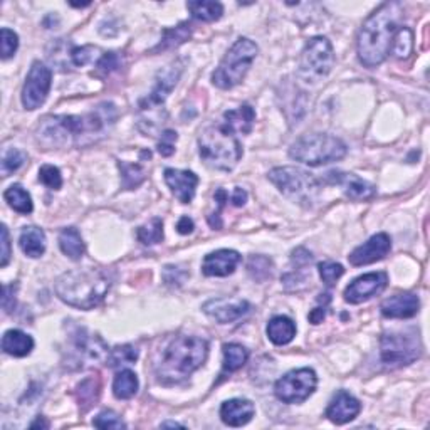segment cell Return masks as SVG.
I'll return each mask as SVG.
<instances>
[{
    "instance_id": "obj_1",
    "label": "cell",
    "mask_w": 430,
    "mask_h": 430,
    "mask_svg": "<svg viewBox=\"0 0 430 430\" xmlns=\"http://www.w3.org/2000/svg\"><path fill=\"white\" fill-rule=\"evenodd\" d=\"M114 121V104L101 103L93 111L77 116H45L39 125V138L48 146H88L104 138Z\"/></svg>"
},
{
    "instance_id": "obj_2",
    "label": "cell",
    "mask_w": 430,
    "mask_h": 430,
    "mask_svg": "<svg viewBox=\"0 0 430 430\" xmlns=\"http://www.w3.org/2000/svg\"><path fill=\"white\" fill-rule=\"evenodd\" d=\"M404 16V6L400 2L382 4L361 26L356 51L365 67H377L390 54L392 40Z\"/></svg>"
},
{
    "instance_id": "obj_3",
    "label": "cell",
    "mask_w": 430,
    "mask_h": 430,
    "mask_svg": "<svg viewBox=\"0 0 430 430\" xmlns=\"http://www.w3.org/2000/svg\"><path fill=\"white\" fill-rule=\"evenodd\" d=\"M209 343L199 336H173L155 358V375L165 385L184 382L207 360Z\"/></svg>"
},
{
    "instance_id": "obj_4",
    "label": "cell",
    "mask_w": 430,
    "mask_h": 430,
    "mask_svg": "<svg viewBox=\"0 0 430 430\" xmlns=\"http://www.w3.org/2000/svg\"><path fill=\"white\" fill-rule=\"evenodd\" d=\"M54 287L64 303L88 311L101 304L111 287V279L101 269H76L59 276Z\"/></svg>"
},
{
    "instance_id": "obj_5",
    "label": "cell",
    "mask_w": 430,
    "mask_h": 430,
    "mask_svg": "<svg viewBox=\"0 0 430 430\" xmlns=\"http://www.w3.org/2000/svg\"><path fill=\"white\" fill-rule=\"evenodd\" d=\"M199 153L209 167L231 172L242 158V146L237 135L224 125L207 126L199 136Z\"/></svg>"
},
{
    "instance_id": "obj_6",
    "label": "cell",
    "mask_w": 430,
    "mask_h": 430,
    "mask_svg": "<svg viewBox=\"0 0 430 430\" xmlns=\"http://www.w3.org/2000/svg\"><path fill=\"white\" fill-rule=\"evenodd\" d=\"M182 64L180 62H172L170 66L165 67L163 71H160L157 75V82H155V88L143 101L140 103V121L138 126L140 130L146 135H152L155 128H158L160 121L163 123L165 113L163 103L168 98V94L172 93L173 88L177 86L178 79L182 76Z\"/></svg>"
},
{
    "instance_id": "obj_7",
    "label": "cell",
    "mask_w": 430,
    "mask_h": 430,
    "mask_svg": "<svg viewBox=\"0 0 430 430\" xmlns=\"http://www.w3.org/2000/svg\"><path fill=\"white\" fill-rule=\"evenodd\" d=\"M346 145L336 136L328 133H311L297 138L290 148V157L296 162L309 165V167H321L338 160L345 158Z\"/></svg>"
},
{
    "instance_id": "obj_8",
    "label": "cell",
    "mask_w": 430,
    "mask_h": 430,
    "mask_svg": "<svg viewBox=\"0 0 430 430\" xmlns=\"http://www.w3.org/2000/svg\"><path fill=\"white\" fill-rule=\"evenodd\" d=\"M259 48L254 40L241 38L228 49L212 75V82L221 89H232L244 81L250 64L258 56Z\"/></svg>"
},
{
    "instance_id": "obj_9",
    "label": "cell",
    "mask_w": 430,
    "mask_h": 430,
    "mask_svg": "<svg viewBox=\"0 0 430 430\" xmlns=\"http://www.w3.org/2000/svg\"><path fill=\"white\" fill-rule=\"evenodd\" d=\"M269 180L277 187L282 195L291 202L309 207L319 195L321 184L309 172L296 167H279L269 172Z\"/></svg>"
},
{
    "instance_id": "obj_10",
    "label": "cell",
    "mask_w": 430,
    "mask_h": 430,
    "mask_svg": "<svg viewBox=\"0 0 430 430\" xmlns=\"http://www.w3.org/2000/svg\"><path fill=\"white\" fill-rule=\"evenodd\" d=\"M333 64H335V53H333L331 43L323 35H316L306 43L301 53L297 75L308 84H316L329 75Z\"/></svg>"
},
{
    "instance_id": "obj_11",
    "label": "cell",
    "mask_w": 430,
    "mask_h": 430,
    "mask_svg": "<svg viewBox=\"0 0 430 430\" xmlns=\"http://www.w3.org/2000/svg\"><path fill=\"white\" fill-rule=\"evenodd\" d=\"M422 353L417 333H385L380 340V356L387 367L397 368L414 363Z\"/></svg>"
},
{
    "instance_id": "obj_12",
    "label": "cell",
    "mask_w": 430,
    "mask_h": 430,
    "mask_svg": "<svg viewBox=\"0 0 430 430\" xmlns=\"http://www.w3.org/2000/svg\"><path fill=\"white\" fill-rule=\"evenodd\" d=\"M318 385V377L314 370L299 368L292 370L281 377L274 385V395L285 404H303L313 395Z\"/></svg>"
},
{
    "instance_id": "obj_13",
    "label": "cell",
    "mask_w": 430,
    "mask_h": 430,
    "mask_svg": "<svg viewBox=\"0 0 430 430\" xmlns=\"http://www.w3.org/2000/svg\"><path fill=\"white\" fill-rule=\"evenodd\" d=\"M51 81L53 72L45 64L40 61L32 64L22 88V104L26 109H38L40 104H44L51 89Z\"/></svg>"
},
{
    "instance_id": "obj_14",
    "label": "cell",
    "mask_w": 430,
    "mask_h": 430,
    "mask_svg": "<svg viewBox=\"0 0 430 430\" xmlns=\"http://www.w3.org/2000/svg\"><path fill=\"white\" fill-rule=\"evenodd\" d=\"M388 285L387 272H370L356 277L345 290V301L350 304H360L383 292Z\"/></svg>"
},
{
    "instance_id": "obj_15",
    "label": "cell",
    "mask_w": 430,
    "mask_h": 430,
    "mask_svg": "<svg viewBox=\"0 0 430 430\" xmlns=\"http://www.w3.org/2000/svg\"><path fill=\"white\" fill-rule=\"evenodd\" d=\"M250 304L246 299H226V297H217L210 299L204 304V313L215 319L219 324L234 323L249 313Z\"/></svg>"
},
{
    "instance_id": "obj_16",
    "label": "cell",
    "mask_w": 430,
    "mask_h": 430,
    "mask_svg": "<svg viewBox=\"0 0 430 430\" xmlns=\"http://www.w3.org/2000/svg\"><path fill=\"white\" fill-rule=\"evenodd\" d=\"M392 249V239L388 237L385 232H380V234L373 236L372 239H368L365 244L356 247L348 255L350 264L353 266H367V264H373L377 260H382L385 255L390 253Z\"/></svg>"
},
{
    "instance_id": "obj_17",
    "label": "cell",
    "mask_w": 430,
    "mask_h": 430,
    "mask_svg": "<svg viewBox=\"0 0 430 430\" xmlns=\"http://www.w3.org/2000/svg\"><path fill=\"white\" fill-rule=\"evenodd\" d=\"M75 353L77 361H106L109 350L101 338L88 333L84 328L77 329L75 335Z\"/></svg>"
},
{
    "instance_id": "obj_18",
    "label": "cell",
    "mask_w": 430,
    "mask_h": 430,
    "mask_svg": "<svg viewBox=\"0 0 430 430\" xmlns=\"http://www.w3.org/2000/svg\"><path fill=\"white\" fill-rule=\"evenodd\" d=\"M241 254L232 249H219L207 254L202 263V272L210 277H227L241 263Z\"/></svg>"
},
{
    "instance_id": "obj_19",
    "label": "cell",
    "mask_w": 430,
    "mask_h": 430,
    "mask_svg": "<svg viewBox=\"0 0 430 430\" xmlns=\"http://www.w3.org/2000/svg\"><path fill=\"white\" fill-rule=\"evenodd\" d=\"M165 182L172 194L180 200L182 204H190L195 197L197 185H199V177L189 170H175V168H167L165 170Z\"/></svg>"
},
{
    "instance_id": "obj_20",
    "label": "cell",
    "mask_w": 430,
    "mask_h": 430,
    "mask_svg": "<svg viewBox=\"0 0 430 430\" xmlns=\"http://www.w3.org/2000/svg\"><path fill=\"white\" fill-rule=\"evenodd\" d=\"M328 182L329 184L340 185L343 192H345L351 200H370L377 194V190H375L372 184H368L363 178L356 177L355 173L331 172L328 173Z\"/></svg>"
},
{
    "instance_id": "obj_21",
    "label": "cell",
    "mask_w": 430,
    "mask_h": 430,
    "mask_svg": "<svg viewBox=\"0 0 430 430\" xmlns=\"http://www.w3.org/2000/svg\"><path fill=\"white\" fill-rule=\"evenodd\" d=\"M361 404L355 399L353 395L345 390L336 392V395L333 397L329 402L326 409V417L331 420L333 424L343 425L348 424L351 420L356 419V415L360 414Z\"/></svg>"
},
{
    "instance_id": "obj_22",
    "label": "cell",
    "mask_w": 430,
    "mask_h": 430,
    "mask_svg": "<svg viewBox=\"0 0 430 430\" xmlns=\"http://www.w3.org/2000/svg\"><path fill=\"white\" fill-rule=\"evenodd\" d=\"M419 297L412 294V292H400V294L390 296L380 306L383 316L392 319H405L415 316L419 313Z\"/></svg>"
},
{
    "instance_id": "obj_23",
    "label": "cell",
    "mask_w": 430,
    "mask_h": 430,
    "mask_svg": "<svg viewBox=\"0 0 430 430\" xmlns=\"http://www.w3.org/2000/svg\"><path fill=\"white\" fill-rule=\"evenodd\" d=\"M254 404L246 399H232L221 407V419L228 427H242L254 417Z\"/></svg>"
},
{
    "instance_id": "obj_24",
    "label": "cell",
    "mask_w": 430,
    "mask_h": 430,
    "mask_svg": "<svg viewBox=\"0 0 430 430\" xmlns=\"http://www.w3.org/2000/svg\"><path fill=\"white\" fill-rule=\"evenodd\" d=\"M255 120V111L253 106L249 104H242L237 109H231V111L224 113V123L222 125L228 128L232 133H241V135H247L250 133L253 130Z\"/></svg>"
},
{
    "instance_id": "obj_25",
    "label": "cell",
    "mask_w": 430,
    "mask_h": 430,
    "mask_svg": "<svg viewBox=\"0 0 430 430\" xmlns=\"http://www.w3.org/2000/svg\"><path fill=\"white\" fill-rule=\"evenodd\" d=\"M2 350L7 355L16 356V358H24L34 350V340L21 329H9V331L4 333Z\"/></svg>"
},
{
    "instance_id": "obj_26",
    "label": "cell",
    "mask_w": 430,
    "mask_h": 430,
    "mask_svg": "<svg viewBox=\"0 0 430 430\" xmlns=\"http://www.w3.org/2000/svg\"><path fill=\"white\" fill-rule=\"evenodd\" d=\"M22 253L32 259H38L45 253V234L43 228L29 226L24 227L19 237Z\"/></svg>"
},
{
    "instance_id": "obj_27",
    "label": "cell",
    "mask_w": 430,
    "mask_h": 430,
    "mask_svg": "<svg viewBox=\"0 0 430 430\" xmlns=\"http://www.w3.org/2000/svg\"><path fill=\"white\" fill-rule=\"evenodd\" d=\"M268 338L274 345L282 346L287 345L294 340L296 336V324L291 318L287 316H274L271 321L268 323Z\"/></svg>"
},
{
    "instance_id": "obj_28",
    "label": "cell",
    "mask_w": 430,
    "mask_h": 430,
    "mask_svg": "<svg viewBox=\"0 0 430 430\" xmlns=\"http://www.w3.org/2000/svg\"><path fill=\"white\" fill-rule=\"evenodd\" d=\"M59 247L72 260H79L84 255V242H82L79 231L75 227L62 228L59 234Z\"/></svg>"
},
{
    "instance_id": "obj_29",
    "label": "cell",
    "mask_w": 430,
    "mask_h": 430,
    "mask_svg": "<svg viewBox=\"0 0 430 430\" xmlns=\"http://www.w3.org/2000/svg\"><path fill=\"white\" fill-rule=\"evenodd\" d=\"M138 392V377L131 370H121L116 373L113 382V393L116 399L128 400Z\"/></svg>"
},
{
    "instance_id": "obj_30",
    "label": "cell",
    "mask_w": 430,
    "mask_h": 430,
    "mask_svg": "<svg viewBox=\"0 0 430 430\" xmlns=\"http://www.w3.org/2000/svg\"><path fill=\"white\" fill-rule=\"evenodd\" d=\"M192 17L202 22H215L222 17L224 7L219 2H209V0H195L187 4Z\"/></svg>"
},
{
    "instance_id": "obj_31",
    "label": "cell",
    "mask_w": 430,
    "mask_h": 430,
    "mask_svg": "<svg viewBox=\"0 0 430 430\" xmlns=\"http://www.w3.org/2000/svg\"><path fill=\"white\" fill-rule=\"evenodd\" d=\"M249 351L237 343H227L224 345V372H237L247 363Z\"/></svg>"
},
{
    "instance_id": "obj_32",
    "label": "cell",
    "mask_w": 430,
    "mask_h": 430,
    "mask_svg": "<svg viewBox=\"0 0 430 430\" xmlns=\"http://www.w3.org/2000/svg\"><path fill=\"white\" fill-rule=\"evenodd\" d=\"M4 199L11 207L22 215H27L32 212L34 205H32V199L29 192L22 189L21 185H11L9 189L4 192Z\"/></svg>"
},
{
    "instance_id": "obj_33",
    "label": "cell",
    "mask_w": 430,
    "mask_h": 430,
    "mask_svg": "<svg viewBox=\"0 0 430 430\" xmlns=\"http://www.w3.org/2000/svg\"><path fill=\"white\" fill-rule=\"evenodd\" d=\"M414 51V32L409 27H399L392 40L390 54L397 59H407Z\"/></svg>"
},
{
    "instance_id": "obj_34",
    "label": "cell",
    "mask_w": 430,
    "mask_h": 430,
    "mask_svg": "<svg viewBox=\"0 0 430 430\" xmlns=\"http://www.w3.org/2000/svg\"><path fill=\"white\" fill-rule=\"evenodd\" d=\"M190 35H192V26L189 24V22H182V24L177 26L175 29L165 31L162 43L157 45L155 51H160V49L165 51V49L178 48V45L184 44L185 40H189Z\"/></svg>"
},
{
    "instance_id": "obj_35",
    "label": "cell",
    "mask_w": 430,
    "mask_h": 430,
    "mask_svg": "<svg viewBox=\"0 0 430 430\" xmlns=\"http://www.w3.org/2000/svg\"><path fill=\"white\" fill-rule=\"evenodd\" d=\"M118 167L121 170V185L125 190H133L145 182L146 175L141 165L118 162Z\"/></svg>"
},
{
    "instance_id": "obj_36",
    "label": "cell",
    "mask_w": 430,
    "mask_h": 430,
    "mask_svg": "<svg viewBox=\"0 0 430 430\" xmlns=\"http://www.w3.org/2000/svg\"><path fill=\"white\" fill-rule=\"evenodd\" d=\"M77 402L82 410H88L96 405L99 399V382L98 378H86L77 385Z\"/></svg>"
},
{
    "instance_id": "obj_37",
    "label": "cell",
    "mask_w": 430,
    "mask_h": 430,
    "mask_svg": "<svg viewBox=\"0 0 430 430\" xmlns=\"http://www.w3.org/2000/svg\"><path fill=\"white\" fill-rule=\"evenodd\" d=\"M136 237H138V241L145 246H153V244H158V242H162L163 241L162 219L153 217L152 221L138 227V231H136Z\"/></svg>"
},
{
    "instance_id": "obj_38",
    "label": "cell",
    "mask_w": 430,
    "mask_h": 430,
    "mask_svg": "<svg viewBox=\"0 0 430 430\" xmlns=\"http://www.w3.org/2000/svg\"><path fill=\"white\" fill-rule=\"evenodd\" d=\"M247 272L258 282H264L272 276V263L266 255H250L247 263Z\"/></svg>"
},
{
    "instance_id": "obj_39",
    "label": "cell",
    "mask_w": 430,
    "mask_h": 430,
    "mask_svg": "<svg viewBox=\"0 0 430 430\" xmlns=\"http://www.w3.org/2000/svg\"><path fill=\"white\" fill-rule=\"evenodd\" d=\"M136 358H138V351H136L131 345H123L109 350L106 365L111 368L125 367V365L135 363Z\"/></svg>"
},
{
    "instance_id": "obj_40",
    "label": "cell",
    "mask_w": 430,
    "mask_h": 430,
    "mask_svg": "<svg viewBox=\"0 0 430 430\" xmlns=\"http://www.w3.org/2000/svg\"><path fill=\"white\" fill-rule=\"evenodd\" d=\"M26 162V155L17 148H11L4 153L2 158V175L9 177L11 173L17 172Z\"/></svg>"
},
{
    "instance_id": "obj_41",
    "label": "cell",
    "mask_w": 430,
    "mask_h": 430,
    "mask_svg": "<svg viewBox=\"0 0 430 430\" xmlns=\"http://www.w3.org/2000/svg\"><path fill=\"white\" fill-rule=\"evenodd\" d=\"M318 269H319V276H321L323 282L326 286H333L338 279L345 274V269H343L341 264L333 263V260H324V263H319Z\"/></svg>"
},
{
    "instance_id": "obj_42",
    "label": "cell",
    "mask_w": 430,
    "mask_h": 430,
    "mask_svg": "<svg viewBox=\"0 0 430 430\" xmlns=\"http://www.w3.org/2000/svg\"><path fill=\"white\" fill-rule=\"evenodd\" d=\"M39 180L51 190H59L62 187V175L54 165H44L39 170Z\"/></svg>"
},
{
    "instance_id": "obj_43",
    "label": "cell",
    "mask_w": 430,
    "mask_h": 430,
    "mask_svg": "<svg viewBox=\"0 0 430 430\" xmlns=\"http://www.w3.org/2000/svg\"><path fill=\"white\" fill-rule=\"evenodd\" d=\"M96 53H98V49L93 48V45H82V48H75L70 54L71 62L75 64L76 67H82L86 66V64L94 61Z\"/></svg>"
},
{
    "instance_id": "obj_44",
    "label": "cell",
    "mask_w": 430,
    "mask_h": 430,
    "mask_svg": "<svg viewBox=\"0 0 430 430\" xmlns=\"http://www.w3.org/2000/svg\"><path fill=\"white\" fill-rule=\"evenodd\" d=\"M93 425L98 429H125L126 425L123 422L121 417L111 410H104L93 420Z\"/></svg>"
},
{
    "instance_id": "obj_45",
    "label": "cell",
    "mask_w": 430,
    "mask_h": 430,
    "mask_svg": "<svg viewBox=\"0 0 430 430\" xmlns=\"http://www.w3.org/2000/svg\"><path fill=\"white\" fill-rule=\"evenodd\" d=\"M19 48V38L13 31L9 29V27H4L2 29V59H9L13 56V53L17 51Z\"/></svg>"
},
{
    "instance_id": "obj_46",
    "label": "cell",
    "mask_w": 430,
    "mask_h": 430,
    "mask_svg": "<svg viewBox=\"0 0 430 430\" xmlns=\"http://www.w3.org/2000/svg\"><path fill=\"white\" fill-rule=\"evenodd\" d=\"M214 199H215V202H217V205H219V210H217V212H214L212 215H209V224H210V227L217 228V231H219V228L222 227L221 212H222L224 205H226V202H228V199H231V197H228V192H226L224 189H219L217 192H215Z\"/></svg>"
},
{
    "instance_id": "obj_47",
    "label": "cell",
    "mask_w": 430,
    "mask_h": 430,
    "mask_svg": "<svg viewBox=\"0 0 430 430\" xmlns=\"http://www.w3.org/2000/svg\"><path fill=\"white\" fill-rule=\"evenodd\" d=\"M177 131L173 130H165L158 141V153L162 157H170L175 152V141H177Z\"/></svg>"
},
{
    "instance_id": "obj_48",
    "label": "cell",
    "mask_w": 430,
    "mask_h": 430,
    "mask_svg": "<svg viewBox=\"0 0 430 430\" xmlns=\"http://www.w3.org/2000/svg\"><path fill=\"white\" fill-rule=\"evenodd\" d=\"M187 277H189V272H187L185 269H182L180 266H167L163 271L165 282L170 286L184 285Z\"/></svg>"
},
{
    "instance_id": "obj_49",
    "label": "cell",
    "mask_w": 430,
    "mask_h": 430,
    "mask_svg": "<svg viewBox=\"0 0 430 430\" xmlns=\"http://www.w3.org/2000/svg\"><path fill=\"white\" fill-rule=\"evenodd\" d=\"M118 66H120V57H118L116 53L103 54V57L98 61V70L106 72V75L116 70Z\"/></svg>"
},
{
    "instance_id": "obj_50",
    "label": "cell",
    "mask_w": 430,
    "mask_h": 430,
    "mask_svg": "<svg viewBox=\"0 0 430 430\" xmlns=\"http://www.w3.org/2000/svg\"><path fill=\"white\" fill-rule=\"evenodd\" d=\"M2 232V260H0V268H6L11 259V237H9V231L6 226L0 227Z\"/></svg>"
},
{
    "instance_id": "obj_51",
    "label": "cell",
    "mask_w": 430,
    "mask_h": 430,
    "mask_svg": "<svg viewBox=\"0 0 430 430\" xmlns=\"http://www.w3.org/2000/svg\"><path fill=\"white\" fill-rule=\"evenodd\" d=\"M16 286L13 285H6L4 286V296H2V308L6 313H12V309L16 308V294H13Z\"/></svg>"
},
{
    "instance_id": "obj_52",
    "label": "cell",
    "mask_w": 430,
    "mask_h": 430,
    "mask_svg": "<svg viewBox=\"0 0 430 430\" xmlns=\"http://www.w3.org/2000/svg\"><path fill=\"white\" fill-rule=\"evenodd\" d=\"M291 259H292V263H294L297 268H299V266L303 268V266H306V264L311 263L313 255H311V253H308V250H306L304 247H299V249H296L294 253H292Z\"/></svg>"
},
{
    "instance_id": "obj_53",
    "label": "cell",
    "mask_w": 430,
    "mask_h": 430,
    "mask_svg": "<svg viewBox=\"0 0 430 430\" xmlns=\"http://www.w3.org/2000/svg\"><path fill=\"white\" fill-rule=\"evenodd\" d=\"M326 306L328 303H324L323 306H318V308H314L313 311L309 313V321L313 324H319L324 319V316H326Z\"/></svg>"
},
{
    "instance_id": "obj_54",
    "label": "cell",
    "mask_w": 430,
    "mask_h": 430,
    "mask_svg": "<svg viewBox=\"0 0 430 430\" xmlns=\"http://www.w3.org/2000/svg\"><path fill=\"white\" fill-rule=\"evenodd\" d=\"M194 221H192L190 217H182L180 221H178L177 224V231L180 232L182 236H187V234H192L194 232Z\"/></svg>"
},
{
    "instance_id": "obj_55",
    "label": "cell",
    "mask_w": 430,
    "mask_h": 430,
    "mask_svg": "<svg viewBox=\"0 0 430 430\" xmlns=\"http://www.w3.org/2000/svg\"><path fill=\"white\" fill-rule=\"evenodd\" d=\"M231 202H232V205H236V207H242V205H246L247 192L244 189H239V187H237V189L232 192Z\"/></svg>"
},
{
    "instance_id": "obj_56",
    "label": "cell",
    "mask_w": 430,
    "mask_h": 430,
    "mask_svg": "<svg viewBox=\"0 0 430 430\" xmlns=\"http://www.w3.org/2000/svg\"><path fill=\"white\" fill-rule=\"evenodd\" d=\"M49 429V422H45V420L43 417H38V420H35L34 424H31V429Z\"/></svg>"
},
{
    "instance_id": "obj_57",
    "label": "cell",
    "mask_w": 430,
    "mask_h": 430,
    "mask_svg": "<svg viewBox=\"0 0 430 430\" xmlns=\"http://www.w3.org/2000/svg\"><path fill=\"white\" fill-rule=\"evenodd\" d=\"M160 427H184V425H180L177 422H165V424L160 425Z\"/></svg>"
}]
</instances>
